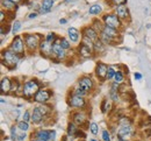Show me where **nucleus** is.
<instances>
[{
	"label": "nucleus",
	"instance_id": "f257e3e1",
	"mask_svg": "<svg viewBox=\"0 0 151 141\" xmlns=\"http://www.w3.org/2000/svg\"><path fill=\"white\" fill-rule=\"evenodd\" d=\"M42 83L36 78H30L23 82L22 84V97L24 99H34L35 95L38 92L40 89H42Z\"/></svg>",
	"mask_w": 151,
	"mask_h": 141
},
{
	"label": "nucleus",
	"instance_id": "f03ea898",
	"mask_svg": "<svg viewBox=\"0 0 151 141\" xmlns=\"http://www.w3.org/2000/svg\"><path fill=\"white\" fill-rule=\"evenodd\" d=\"M21 59H22V56L13 53L8 48L4 49L1 51V64L4 67H6L8 70H14L18 67V64L20 63Z\"/></svg>",
	"mask_w": 151,
	"mask_h": 141
},
{
	"label": "nucleus",
	"instance_id": "7ed1b4c3",
	"mask_svg": "<svg viewBox=\"0 0 151 141\" xmlns=\"http://www.w3.org/2000/svg\"><path fill=\"white\" fill-rule=\"evenodd\" d=\"M24 42H26V47H27V53L29 55L32 54H35L40 49V46H41V42L44 39L41 34L37 33H26L22 35Z\"/></svg>",
	"mask_w": 151,
	"mask_h": 141
},
{
	"label": "nucleus",
	"instance_id": "20e7f679",
	"mask_svg": "<svg viewBox=\"0 0 151 141\" xmlns=\"http://www.w3.org/2000/svg\"><path fill=\"white\" fill-rule=\"evenodd\" d=\"M8 49H11L13 53L18 54L20 56H24L27 54V47H26V42L23 36L21 35H15L14 39L12 40V42L8 46Z\"/></svg>",
	"mask_w": 151,
	"mask_h": 141
},
{
	"label": "nucleus",
	"instance_id": "39448f33",
	"mask_svg": "<svg viewBox=\"0 0 151 141\" xmlns=\"http://www.w3.org/2000/svg\"><path fill=\"white\" fill-rule=\"evenodd\" d=\"M102 21H104V25L107 26V27H111V28H114V29H117V30H121L122 27H123V21L121 20L114 12H111V13H105L102 15Z\"/></svg>",
	"mask_w": 151,
	"mask_h": 141
},
{
	"label": "nucleus",
	"instance_id": "423d86ee",
	"mask_svg": "<svg viewBox=\"0 0 151 141\" xmlns=\"http://www.w3.org/2000/svg\"><path fill=\"white\" fill-rule=\"evenodd\" d=\"M68 57H69V51L62 47L60 36H58L52 46V59L51 60H54L55 62H62V61H65Z\"/></svg>",
	"mask_w": 151,
	"mask_h": 141
},
{
	"label": "nucleus",
	"instance_id": "0eeeda50",
	"mask_svg": "<svg viewBox=\"0 0 151 141\" xmlns=\"http://www.w3.org/2000/svg\"><path fill=\"white\" fill-rule=\"evenodd\" d=\"M66 103L68 105L73 108V110H87L88 107V104L85 97H79V96H75L72 93H69L68 95V98H66Z\"/></svg>",
	"mask_w": 151,
	"mask_h": 141
},
{
	"label": "nucleus",
	"instance_id": "6e6552de",
	"mask_svg": "<svg viewBox=\"0 0 151 141\" xmlns=\"http://www.w3.org/2000/svg\"><path fill=\"white\" fill-rule=\"evenodd\" d=\"M77 85L79 87H81L83 90H85L87 93H92L95 90V87H96L94 78L92 76H83V77H80L77 82Z\"/></svg>",
	"mask_w": 151,
	"mask_h": 141
},
{
	"label": "nucleus",
	"instance_id": "1a4fd4ad",
	"mask_svg": "<svg viewBox=\"0 0 151 141\" xmlns=\"http://www.w3.org/2000/svg\"><path fill=\"white\" fill-rule=\"evenodd\" d=\"M71 121L75 122L78 127H83L85 125H90L88 122V114L86 110H77L72 113Z\"/></svg>",
	"mask_w": 151,
	"mask_h": 141
},
{
	"label": "nucleus",
	"instance_id": "9d476101",
	"mask_svg": "<svg viewBox=\"0 0 151 141\" xmlns=\"http://www.w3.org/2000/svg\"><path fill=\"white\" fill-rule=\"evenodd\" d=\"M135 134V129L132 125H126V126H119L116 129V137L117 139L128 141L132 135Z\"/></svg>",
	"mask_w": 151,
	"mask_h": 141
},
{
	"label": "nucleus",
	"instance_id": "9b49d317",
	"mask_svg": "<svg viewBox=\"0 0 151 141\" xmlns=\"http://www.w3.org/2000/svg\"><path fill=\"white\" fill-rule=\"evenodd\" d=\"M76 51L79 55V57H81V59H92L95 55L94 48H92V47H90V46H87V44H85L83 42H80L77 46Z\"/></svg>",
	"mask_w": 151,
	"mask_h": 141
},
{
	"label": "nucleus",
	"instance_id": "f8f14e48",
	"mask_svg": "<svg viewBox=\"0 0 151 141\" xmlns=\"http://www.w3.org/2000/svg\"><path fill=\"white\" fill-rule=\"evenodd\" d=\"M51 97H52V91L50 89L42 87V89L38 90V92L35 95L33 101L35 103H37V104H47L51 99Z\"/></svg>",
	"mask_w": 151,
	"mask_h": 141
},
{
	"label": "nucleus",
	"instance_id": "ddd939ff",
	"mask_svg": "<svg viewBox=\"0 0 151 141\" xmlns=\"http://www.w3.org/2000/svg\"><path fill=\"white\" fill-rule=\"evenodd\" d=\"M108 67L106 63L104 62H98L94 69V76L99 82L107 81V71H108Z\"/></svg>",
	"mask_w": 151,
	"mask_h": 141
},
{
	"label": "nucleus",
	"instance_id": "4468645a",
	"mask_svg": "<svg viewBox=\"0 0 151 141\" xmlns=\"http://www.w3.org/2000/svg\"><path fill=\"white\" fill-rule=\"evenodd\" d=\"M52 46H54L52 42H49L43 39L38 49L40 54L45 59H52Z\"/></svg>",
	"mask_w": 151,
	"mask_h": 141
},
{
	"label": "nucleus",
	"instance_id": "2eb2a0df",
	"mask_svg": "<svg viewBox=\"0 0 151 141\" xmlns=\"http://www.w3.org/2000/svg\"><path fill=\"white\" fill-rule=\"evenodd\" d=\"M114 13L123 21V22H127V21L130 20V12H129V8L127 5H121V6H116L114 7Z\"/></svg>",
	"mask_w": 151,
	"mask_h": 141
},
{
	"label": "nucleus",
	"instance_id": "dca6fc26",
	"mask_svg": "<svg viewBox=\"0 0 151 141\" xmlns=\"http://www.w3.org/2000/svg\"><path fill=\"white\" fill-rule=\"evenodd\" d=\"M81 38H85V39H88L90 41H92L93 43H95L96 41L99 40V33L93 29V27L90 25V26H86L83 28L81 30Z\"/></svg>",
	"mask_w": 151,
	"mask_h": 141
},
{
	"label": "nucleus",
	"instance_id": "f3484780",
	"mask_svg": "<svg viewBox=\"0 0 151 141\" xmlns=\"http://www.w3.org/2000/svg\"><path fill=\"white\" fill-rule=\"evenodd\" d=\"M68 39L71 41V43L78 46L81 42V33H79V30L76 27H70L68 28Z\"/></svg>",
	"mask_w": 151,
	"mask_h": 141
},
{
	"label": "nucleus",
	"instance_id": "a211bd4d",
	"mask_svg": "<svg viewBox=\"0 0 151 141\" xmlns=\"http://www.w3.org/2000/svg\"><path fill=\"white\" fill-rule=\"evenodd\" d=\"M44 120H45V117L42 114V112L40 111L37 105L34 106L32 110V120H30L33 122V125H41V124H43Z\"/></svg>",
	"mask_w": 151,
	"mask_h": 141
},
{
	"label": "nucleus",
	"instance_id": "6ab92c4d",
	"mask_svg": "<svg viewBox=\"0 0 151 141\" xmlns=\"http://www.w3.org/2000/svg\"><path fill=\"white\" fill-rule=\"evenodd\" d=\"M11 90H12V80L7 76L2 77L1 82H0V91L2 95H8L11 93Z\"/></svg>",
	"mask_w": 151,
	"mask_h": 141
},
{
	"label": "nucleus",
	"instance_id": "aec40b11",
	"mask_svg": "<svg viewBox=\"0 0 151 141\" xmlns=\"http://www.w3.org/2000/svg\"><path fill=\"white\" fill-rule=\"evenodd\" d=\"M54 5H55V0H42L41 4H40L38 11H40L41 14H47L51 11Z\"/></svg>",
	"mask_w": 151,
	"mask_h": 141
},
{
	"label": "nucleus",
	"instance_id": "412c9836",
	"mask_svg": "<svg viewBox=\"0 0 151 141\" xmlns=\"http://www.w3.org/2000/svg\"><path fill=\"white\" fill-rule=\"evenodd\" d=\"M100 110L104 114H108L112 112L113 110V101L108 98H105L104 101H101V105H100Z\"/></svg>",
	"mask_w": 151,
	"mask_h": 141
},
{
	"label": "nucleus",
	"instance_id": "4be33fe9",
	"mask_svg": "<svg viewBox=\"0 0 151 141\" xmlns=\"http://www.w3.org/2000/svg\"><path fill=\"white\" fill-rule=\"evenodd\" d=\"M34 139H38L42 141H49L50 139V131L48 129H38L34 133Z\"/></svg>",
	"mask_w": 151,
	"mask_h": 141
},
{
	"label": "nucleus",
	"instance_id": "5701e85b",
	"mask_svg": "<svg viewBox=\"0 0 151 141\" xmlns=\"http://www.w3.org/2000/svg\"><path fill=\"white\" fill-rule=\"evenodd\" d=\"M99 39L100 41L105 44V46H113V44H116L119 41L113 39L112 36H109V35H107L106 33H104V32H101L100 34H99Z\"/></svg>",
	"mask_w": 151,
	"mask_h": 141
},
{
	"label": "nucleus",
	"instance_id": "b1692460",
	"mask_svg": "<svg viewBox=\"0 0 151 141\" xmlns=\"http://www.w3.org/2000/svg\"><path fill=\"white\" fill-rule=\"evenodd\" d=\"M22 84L18 78H13L12 80V90L11 93L13 95H22Z\"/></svg>",
	"mask_w": 151,
	"mask_h": 141
},
{
	"label": "nucleus",
	"instance_id": "393cba45",
	"mask_svg": "<svg viewBox=\"0 0 151 141\" xmlns=\"http://www.w3.org/2000/svg\"><path fill=\"white\" fill-rule=\"evenodd\" d=\"M102 32H104V33H106L107 35L112 36V38L115 39V40L120 41V39H121V30H117V29H114V28H111V27L105 26Z\"/></svg>",
	"mask_w": 151,
	"mask_h": 141
},
{
	"label": "nucleus",
	"instance_id": "a878e982",
	"mask_svg": "<svg viewBox=\"0 0 151 141\" xmlns=\"http://www.w3.org/2000/svg\"><path fill=\"white\" fill-rule=\"evenodd\" d=\"M17 8H18V7H17L11 0H1V9L6 11V12H12V13H14Z\"/></svg>",
	"mask_w": 151,
	"mask_h": 141
},
{
	"label": "nucleus",
	"instance_id": "bb28decb",
	"mask_svg": "<svg viewBox=\"0 0 151 141\" xmlns=\"http://www.w3.org/2000/svg\"><path fill=\"white\" fill-rule=\"evenodd\" d=\"M37 107L40 108V111L42 112V114H43L45 118L50 117L51 113H52V106L49 105V104H38Z\"/></svg>",
	"mask_w": 151,
	"mask_h": 141
},
{
	"label": "nucleus",
	"instance_id": "cd10ccee",
	"mask_svg": "<svg viewBox=\"0 0 151 141\" xmlns=\"http://www.w3.org/2000/svg\"><path fill=\"white\" fill-rule=\"evenodd\" d=\"M102 6L99 5V4H94V5H91L90 8H88V14L90 15H93V17H98L100 14H102Z\"/></svg>",
	"mask_w": 151,
	"mask_h": 141
},
{
	"label": "nucleus",
	"instance_id": "c85d7f7f",
	"mask_svg": "<svg viewBox=\"0 0 151 141\" xmlns=\"http://www.w3.org/2000/svg\"><path fill=\"white\" fill-rule=\"evenodd\" d=\"M91 26L93 27V29H95L99 34L104 30V27H105V25H104V21H102V19H94L93 20V22L91 23Z\"/></svg>",
	"mask_w": 151,
	"mask_h": 141
},
{
	"label": "nucleus",
	"instance_id": "c756f323",
	"mask_svg": "<svg viewBox=\"0 0 151 141\" xmlns=\"http://www.w3.org/2000/svg\"><path fill=\"white\" fill-rule=\"evenodd\" d=\"M70 93H72V95H75V96H79V97H87L90 93H87L85 90H83L81 87H79L78 85H76L75 87H72V90L70 91Z\"/></svg>",
	"mask_w": 151,
	"mask_h": 141
},
{
	"label": "nucleus",
	"instance_id": "7c9ffc66",
	"mask_svg": "<svg viewBox=\"0 0 151 141\" xmlns=\"http://www.w3.org/2000/svg\"><path fill=\"white\" fill-rule=\"evenodd\" d=\"M126 80V72L124 71H122L121 69H119V70H116V74H115V77H114L113 81L115 83H119V84H122L123 82Z\"/></svg>",
	"mask_w": 151,
	"mask_h": 141
},
{
	"label": "nucleus",
	"instance_id": "2f4dec72",
	"mask_svg": "<svg viewBox=\"0 0 151 141\" xmlns=\"http://www.w3.org/2000/svg\"><path fill=\"white\" fill-rule=\"evenodd\" d=\"M79 131V127L76 125L75 122H72V121H70L69 122V125H68V129H66V134H69V135H73L76 137V134H77V132Z\"/></svg>",
	"mask_w": 151,
	"mask_h": 141
},
{
	"label": "nucleus",
	"instance_id": "473e14b6",
	"mask_svg": "<svg viewBox=\"0 0 151 141\" xmlns=\"http://www.w3.org/2000/svg\"><path fill=\"white\" fill-rule=\"evenodd\" d=\"M105 49H106V46L100 41V39L96 41L94 43V54H101V53H104L105 51Z\"/></svg>",
	"mask_w": 151,
	"mask_h": 141
},
{
	"label": "nucleus",
	"instance_id": "72a5a7b5",
	"mask_svg": "<svg viewBox=\"0 0 151 141\" xmlns=\"http://www.w3.org/2000/svg\"><path fill=\"white\" fill-rule=\"evenodd\" d=\"M60 43H62V47H63L65 50L70 51V50L72 49V43H71V41L69 40L68 38H60Z\"/></svg>",
	"mask_w": 151,
	"mask_h": 141
},
{
	"label": "nucleus",
	"instance_id": "f704fd0d",
	"mask_svg": "<svg viewBox=\"0 0 151 141\" xmlns=\"http://www.w3.org/2000/svg\"><path fill=\"white\" fill-rule=\"evenodd\" d=\"M17 126H18V128H19L20 131H23V132H27L29 129V122H27V121H23V120L18 121Z\"/></svg>",
	"mask_w": 151,
	"mask_h": 141
},
{
	"label": "nucleus",
	"instance_id": "c9c22d12",
	"mask_svg": "<svg viewBox=\"0 0 151 141\" xmlns=\"http://www.w3.org/2000/svg\"><path fill=\"white\" fill-rule=\"evenodd\" d=\"M88 129H90V132L93 134V135H98V133H99V125L94 122V121H92L90 125H88Z\"/></svg>",
	"mask_w": 151,
	"mask_h": 141
},
{
	"label": "nucleus",
	"instance_id": "e433bc0d",
	"mask_svg": "<svg viewBox=\"0 0 151 141\" xmlns=\"http://www.w3.org/2000/svg\"><path fill=\"white\" fill-rule=\"evenodd\" d=\"M107 4H109L112 7H116V6H121V5H126L128 0H106Z\"/></svg>",
	"mask_w": 151,
	"mask_h": 141
},
{
	"label": "nucleus",
	"instance_id": "4c0bfd02",
	"mask_svg": "<svg viewBox=\"0 0 151 141\" xmlns=\"http://www.w3.org/2000/svg\"><path fill=\"white\" fill-rule=\"evenodd\" d=\"M115 74H116V70L114 69V67L109 65L108 71H107V81H113L114 77H115Z\"/></svg>",
	"mask_w": 151,
	"mask_h": 141
},
{
	"label": "nucleus",
	"instance_id": "58836bf2",
	"mask_svg": "<svg viewBox=\"0 0 151 141\" xmlns=\"http://www.w3.org/2000/svg\"><path fill=\"white\" fill-rule=\"evenodd\" d=\"M18 129H19V128H18V126H15V125L11 127V139H12V141L18 140V133H19Z\"/></svg>",
	"mask_w": 151,
	"mask_h": 141
},
{
	"label": "nucleus",
	"instance_id": "ea45409f",
	"mask_svg": "<svg viewBox=\"0 0 151 141\" xmlns=\"http://www.w3.org/2000/svg\"><path fill=\"white\" fill-rule=\"evenodd\" d=\"M57 38H58V36H57L56 33H54V32H49V33L44 36V40H47V41H49V42H52V43H54V42L57 40Z\"/></svg>",
	"mask_w": 151,
	"mask_h": 141
},
{
	"label": "nucleus",
	"instance_id": "a19ab883",
	"mask_svg": "<svg viewBox=\"0 0 151 141\" xmlns=\"http://www.w3.org/2000/svg\"><path fill=\"white\" fill-rule=\"evenodd\" d=\"M21 26H22V23H21V21L19 20H14L13 22V25H12V32L15 34V33H18L20 29H21Z\"/></svg>",
	"mask_w": 151,
	"mask_h": 141
},
{
	"label": "nucleus",
	"instance_id": "79ce46f5",
	"mask_svg": "<svg viewBox=\"0 0 151 141\" xmlns=\"http://www.w3.org/2000/svg\"><path fill=\"white\" fill-rule=\"evenodd\" d=\"M7 15H8V12H6L4 9L0 11V22H1V26L5 25V20L7 19Z\"/></svg>",
	"mask_w": 151,
	"mask_h": 141
},
{
	"label": "nucleus",
	"instance_id": "37998d69",
	"mask_svg": "<svg viewBox=\"0 0 151 141\" xmlns=\"http://www.w3.org/2000/svg\"><path fill=\"white\" fill-rule=\"evenodd\" d=\"M22 120L27 121V122H30V120H32V112L24 111V113L22 114Z\"/></svg>",
	"mask_w": 151,
	"mask_h": 141
},
{
	"label": "nucleus",
	"instance_id": "c03bdc74",
	"mask_svg": "<svg viewBox=\"0 0 151 141\" xmlns=\"http://www.w3.org/2000/svg\"><path fill=\"white\" fill-rule=\"evenodd\" d=\"M101 137H102V140L104 141H111V134L107 129H104L101 132Z\"/></svg>",
	"mask_w": 151,
	"mask_h": 141
},
{
	"label": "nucleus",
	"instance_id": "a18cd8bd",
	"mask_svg": "<svg viewBox=\"0 0 151 141\" xmlns=\"http://www.w3.org/2000/svg\"><path fill=\"white\" fill-rule=\"evenodd\" d=\"M26 137H27L26 132L21 131V132H19V133H18V140H17V141H24V139H26Z\"/></svg>",
	"mask_w": 151,
	"mask_h": 141
},
{
	"label": "nucleus",
	"instance_id": "49530a36",
	"mask_svg": "<svg viewBox=\"0 0 151 141\" xmlns=\"http://www.w3.org/2000/svg\"><path fill=\"white\" fill-rule=\"evenodd\" d=\"M55 140H56V131L51 129L50 131V139H49V141H55Z\"/></svg>",
	"mask_w": 151,
	"mask_h": 141
},
{
	"label": "nucleus",
	"instance_id": "de8ad7c7",
	"mask_svg": "<svg viewBox=\"0 0 151 141\" xmlns=\"http://www.w3.org/2000/svg\"><path fill=\"white\" fill-rule=\"evenodd\" d=\"M142 77H143V76H142L141 72H135V74H134V78H135V81H141Z\"/></svg>",
	"mask_w": 151,
	"mask_h": 141
},
{
	"label": "nucleus",
	"instance_id": "09e8293b",
	"mask_svg": "<svg viewBox=\"0 0 151 141\" xmlns=\"http://www.w3.org/2000/svg\"><path fill=\"white\" fill-rule=\"evenodd\" d=\"M11 1H12L17 7H19L20 5H22V4H23V0H11Z\"/></svg>",
	"mask_w": 151,
	"mask_h": 141
},
{
	"label": "nucleus",
	"instance_id": "8fccbe9b",
	"mask_svg": "<svg viewBox=\"0 0 151 141\" xmlns=\"http://www.w3.org/2000/svg\"><path fill=\"white\" fill-rule=\"evenodd\" d=\"M38 15V13L37 12H32L29 15H28V19H35L36 17Z\"/></svg>",
	"mask_w": 151,
	"mask_h": 141
},
{
	"label": "nucleus",
	"instance_id": "3c124183",
	"mask_svg": "<svg viewBox=\"0 0 151 141\" xmlns=\"http://www.w3.org/2000/svg\"><path fill=\"white\" fill-rule=\"evenodd\" d=\"M66 22H68L66 19H60V20H59V23H60V25H65Z\"/></svg>",
	"mask_w": 151,
	"mask_h": 141
},
{
	"label": "nucleus",
	"instance_id": "603ef678",
	"mask_svg": "<svg viewBox=\"0 0 151 141\" xmlns=\"http://www.w3.org/2000/svg\"><path fill=\"white\" fill-rule=\"evenodd\" d=\"M5 103H6V101H5V99H4V98H1V104H5Z\"/></svg>",
	"mask_w": 151,
	"mask_h": 141
},
{
	"label": "nucleus",
	"instance_id": "864d4df0",
	"mask_svg": "<svg viewBox=\"0 0 151 141\" xmlns=\"http://www.w3.org/2000/svg\"><path fill=\"white\" fill-rule=\"evenodd\" d=\"M30 141H42V140H38V139H33V140H30Z\"/></svg>",
	"mask_w": 151,
	"mask_h": 141
},
{
	"label": "nucleus",
	"instance_id": "5fc2aeb1",
	"mask_svg": "<svg viewBox=\"0 0 151 141\" xmlns=\"http://www.w3.org/2000/svg\"><path fill=\"white\" fill-rule=\"evenodd\" d=\"M88 141H98V140H96V139H90Z\"/></svg>",
	"mask_w": 151,
	"mask_h": 141
}]
</instances>
